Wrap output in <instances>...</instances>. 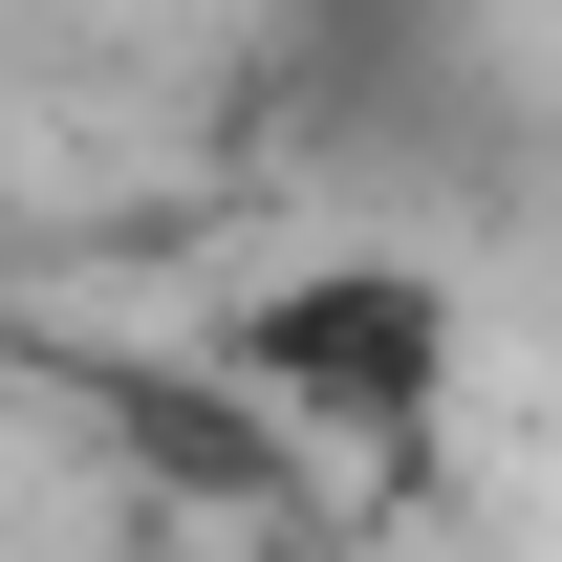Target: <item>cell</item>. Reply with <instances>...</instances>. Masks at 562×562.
I'll list each match as a JSON object with an SVG mask.
<instances>
[{
  "label": "cell",
  "instance_id": "cell-1",
  "mask_svg": "<svg viewBox=\"0 0 562 562\" xmlns=\"http://www.w3.org/2000/svg\"><path fill=\"white\" fill-rule=\"evenodd\" d=\"M216 368H238V390H281V412H325V432H412L432 390H454V281H412V260L260 281V303L216 325Z\"/></svg>",
  "mask_w": 562,
  "mask_h": 562
}]
</instances>
